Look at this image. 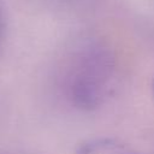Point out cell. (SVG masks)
<instances>
[{
  "instance_id": "1",
  "label": "cell",
  "mask_w": 154,
  "mask_h": 154,
  "mask_svg": "<svg viewBox=\"0 0 154 154\" xmlns=\"http://www.w3.org/2000/svg\"><path fill=\"white\" fill-rule=\"evenodd\" d=\"M113 59L97 49L85 51L71 59L63 72V88L69 101L79 109L100 107L117 85Z\"/></svg>"
},
{
  "instance_id": "4",
  "label": "cell",
  "mask_w": 154,
  "mask_h": 154,
  "mask_svg": "<svg viewBox=\"0 0 154 154\" xmlns=\"http://www.w3.org/2000/svg\"><path fill=\"white\" fill-rule=\"evenodd\" d=\"M152 93H153V96H154V79L152 82Z\"/></svg>"
},
{
  "instance_id": "2",
  "label": "cell",
  "mask_w": 154,
  "mask_h": 154,
  "mask_svg": "<svg viewBox=\"0 0 154 154\" xmlns=\"http://www.w3.org/2000/svg\"><path fill=\"white\" fill-rule=\"evenodd\" d=\"M75 154H141L132 147L113 138H90L78 146Z\"/></svg>"
},
{
  "instance_id": "3",
  "label": "cell",
  "mask_w": 154,
  "mask_h": 154,
  "mask_svg": "<svg viewBox=\"0 0 154 154\" xmlns=\"http://www.w3.org/2000/svg\"><path fill=\"white\" fill-rule=\"evenodd\" d=\"M2 37V19H1V14H0V41Z\"/></svg>"
}]
</instances>
